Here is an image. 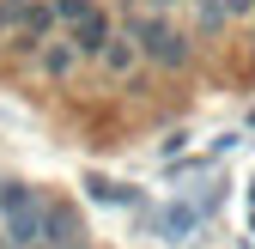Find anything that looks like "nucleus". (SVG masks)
<instances>
[{
	"instance_id": "1",
	"label": "nucleus",
	"mask_w": 255,
	"mask_h": 249,
	"mask_svg": "<svg viewBox=\"0 0 255 249\" xmlns=\"http://www.w3.org/2000/svg\"><path fill=\"white\" fill-rule=\"evenodd\" d=\"M0 207H6V225H12V243H30V237H37L43 213H37V201H30L24 189H6V195H0Z\"/></svg>"
},
{
	"instance_id": "2",
	"label": "nucleus",
	"mask_w": 255,
	"mask_h": 249,
	"mask_svg": "<svg viewBox=\"0 0 255 249\" xmlns=\"http://www.w3.org/2000/svg\"><path fill=\"white\" fill-rule=\"evenodd\" d=\"M249 207H255V189H249Z\"/></svg>"
}]
</instances>
